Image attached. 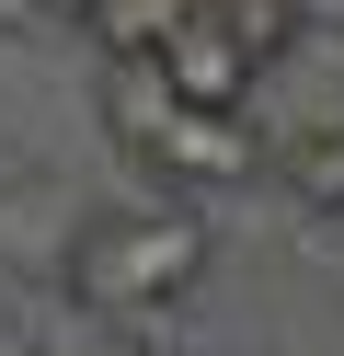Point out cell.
I'll use <instances>...</instances> for the list:
<instances>
[{"label": "cell", "instance_id": "3", "mask_svg": "<svg viewBox=\"0 0 344 356\" xmlns=\"http://www.w3.org/2000/svg\"><path fill=\"white\" fill-rule=\"evenodd\" d=\"M138 161L172 172V184H241V172H264V127L229 104V115H195V104H172V115L138 138Z\"/></svg>", "mask_w": 344, "mask_h": 356}, {"label": "cell", "instance_id": "2", "mask_svg": "<svg viewBox=\"0 0 344 356\" xmlns=\"http://www.w3.org/2000/svg\"><path fill=\"white\" fill-rule=\"evenodd\" d=\"M161 70V92L172 104H195V115H229V104H252V47L229 35V12L218 0H195V12H172L161 24V47H138Z\"/></svg>", "mask_w": 344, "mask_h": 356}, {"label": "cell", "instance_id": "7", "mask_svg": "<svg viewBox=\"0 0 344 356\" xmlns=\"http://www.w3.org/2000/svg\"><path fill=\"white\" fill-rule=\"evenodd\" d=\"M115 356H138V345H115Z\"/></svg>", "mask_w": 344, "mask_h": 356}, {"label": "cell", "instance_id": "4", "mask_svg": "<svg viewBox=\"0 0 344 356\" xmlns=\"http://www.w3.org/2000/svg\"><path fill=\"white\" fill-rule=\"evenodd\" d=\"M264 161L287 172V195L310 218H344V115H321V127L298 115V138H264Z\"/></svg>", "mask_w": 344, "mask_h": 356}, {"label": "cell", "instance_id": "6", "mask_svg": "<svg viewBox=\"0 0 344 356\" xmlns=\"http://www.w3.org/2000/svg\"><path fill=\"white\" fill-rule=\"evenodd\" d=\"M161 115H172V92H161V70H149V58H115V127H126V138H149Z\"/></svg>", "mask_w": 344, "mask_h": 356}, {"label": "cell", "instance_id": "5", "mask_svg": "<svg viewBox=\"0 0 344 356\" xmlns=\"http://www.w3.org/2000/svg\"><path fill=\"white\" fill-rule=\"evenodd\" d=\"M218 12H229V35H241V47H252V70L298 47V0H218Z\"/></svg>", "mask_w": 344, "mask_h": 356}, {"label": "cell", "instance_id": "1", "mask_svg": "<svg viewBox=\"0 0 344 356\" xmlns=\"http://www.w3.org/2000/svg\"><path fill=\"white\" fill-rule=\"evenodd\" d=\"M206 218H183V207H104V218H81L69 230V253H58V287L92 310V322H126V310H172L183 287L206 276Z\"/></svg>", "mask_w": 344, "mask_h": 356}]
</instances>
